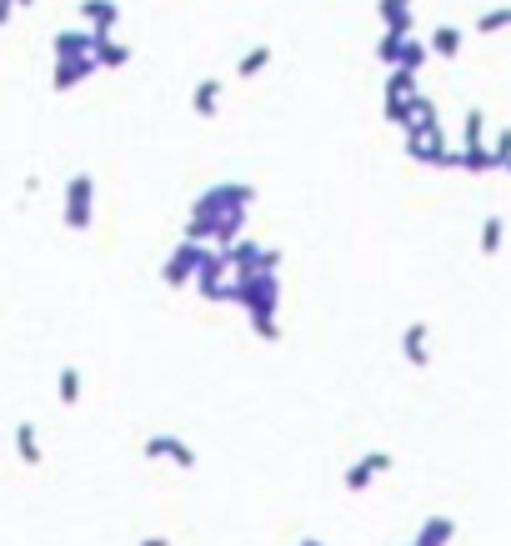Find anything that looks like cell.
Returning a JSON list of instances; mask_svg holds the SVG:
<instances>
[{
    "label": "cell",
    "instance_id": "1",
    "mask_svg": "<svg viewBox=\"0 0 511 546\" xmlns=\"http://www.w3.org/2000/svg\"><path fill=\"white\" fill-rule=\"evenodd\" d=\"M231 306H241L251 316L256 341H281L276 311H281V276H231Z\"/></svg>",
    "mask_w": 511,
    "mask_h": 546
},
{
    "label": "cell",
    "instance_id": "2",
    "mask_svg": "<svg viewBox=\"0 0 511 546\" xmlns=\"http://www.w3.org/2000/svg\"><path fill=\"white\" fill-rule=\"evenodd\" d=\"M251 201H256V186L251 181H216V186H206L191 201V216L186 221H216V216H231V211H251Z\"/></svg>",
    "mask_w": 511,
    "mask_h": 546
},
{
    "label": "cell",
    "instance_id": "3",
    "mask_svg": "<svg viewBox=\"0 0 511 546\" xmlns=\"http://www.w3.org/2000/svg\"><path fill=\"white\" fill-rule=\"evenodd\" d=\"M61 221H66L71 231H91V221H96V176H91V171H76V176L66 181Z\"/></svg>",
    "mask_w": 511,
    "mask_h": 546
},
{
    "label": "cell",
    "instance_id": "4",
    "mask_svg": "<svg viewBox=\"0 0 511 546\" xmlns=\"http://www.w3.org/2000/svg\"><path fill=\"white\" fill-rule=\"evenodd\" d=\"M191 286H196L206 301H231V271H226L221 251L201 246V261H196V276H191Z\"/></svg>",
    "mask_w": 511,
    "mask_h": 546
},
{
    "label": "cell",
    "instance_id": "5",
    "mask_svg": "<svg viewBox=\"0 0 511 546\" xmlns=\"http://www.w3.org/2000/svg\"><path fill=\"white\" fill-rule=\"evenodd\" d=\"M406 156H411V161H421V166L446 171V166H451V151H446L441 121H436V126H416V131H406Z\"/></svg>",
    "mask_w": 511,
    "mask_h": 546
},
{
    "label": "cell",
    "instance_id": "6",
    "mask_svg": "<svg viewBox=\"0 0 511 546\" xmlns=\"http://www.w3.org/2000/svg\"><path fill=\"white\" fill-rule=\"evenodd\" d=\"M451 166H461V171H471V176L506 171V166H511V161H506V136H496V141H486V146H461V151H451Z\"/></svg>",
    "mask_w": 511,
    "mask_h": 546
},
{
    "label": "cell",
    "instance_id": "7",
    "mask_svg": "<svg viewBox=\"0 0 511 546\" xmlns=\"http://www.w3.org/2000/svg\"><path fill=\"white\" fill-rule=\"evenodd\" d=\"M141 456H146V461H171V466H181V471H196V446L181 441V436H171V431L146 436V441H141Z\"/></svg>",
    "mask_w": 511,
    "mask_h": 546
},
{
    "label": "cell",
    "instance_id": "8",
    "mask_svg": "<svg viewBox=\"0 0 511 546\" xmlns=\"http://www.w3.org/2000/svg\"><path fill=\"white\" fill-rule=\"evenodd\" d=\"M196 261H201V246L176 241V246H171V256H166V266H161V281H166L171 291H186V286H191V276H196Z\"/></svg>",
    "mask_w": 511,
    "mask_h": 546
},
{
    "label": "cell",
    "instance_id": "9",
    "mask_svg": "<svg viewBox=\"0 0 511 546\" xmlns=\"http://www.w3.org/2000/svg\"><path fill=\"white\" fill-rule=\"evenodd\" d=\"M386 471H391V451H366L361 461H351V466H346L341 486H346V491H366V486H371L376 476H386Z\"/></svg>",
    "mask_w": 511,
    "mask_h": 546
},
{
    "label": "cell",
    "instance_id": "10",
    "mask_svg": "<svg viewBox=\"0 0 511 546\" xmlns=\"http://www.w3.org/2000/svg\"><path fill=\"white\" fill-rule=\"evenodd\" d=\"M96 41H101V36H91V31H81V26H76V31L66 26V31L51 36V56H56V61H86V56L96 51Z\"/></svg>",
    "mask_w": 511,
    "mask_h": 546
},
{
    "label": "cell",
    "instance_id": "11",
    "mask_svg": "<svg viewBox=\"0 0 511 546\" xmlns=\"http://www.w3.org/2000/svg\"><path fill=\"white\" fill-rule=\"evenodd\" d=\"M81 31H91V36H111L116 26H121V6L116 0H81Z\"/></svg>",
    "mask_w": 511,
    "mask_h": 546
},
{
    "label": "cell",
    "instance_id": "12",
    "mask_svg": "<svg viewBox=\"0 0 511 546\" xmlns=\"http://www.w3.org/2000/svg\"><path fill=\"white\" fill-rule=\"evenodd\" d=\"M401 351H406V366L426 371V366H431V326H426V321H406V331H401Z\"/></svg>",
    "mask_w": 511,
    "mask_h": 546
},
{
    "label": "cell",
    "instance_id": "13",
    "mask_svg": "<svg viewBox=\"0 0 511 546\" xmlns=\"http://www.w3.org/2000/svg\"><path fill=\"white\" fill-rule=\"evenodd\" d=\"M416 0H376V16L386 21V31L391 36H411L416 31Z\"/></svg>",
    "mask_w": 511,
    "mask_h": 546
},
{
    "label": "cell",
    "instance_id": "14",
    "mask_svg": "<svg viewBox=\"0 0 511 546\" xmlns=\"http://www.w3.org/2000/svg\"><path fill=\"white\" fill-rule=\"evenodd\" d=\"M86 76H96V61H91V56H86V61H56V71H51V91L66 96V91H76Z\"/></svg>",
    "mask_w": 511,
    "mask_h": 546
},
{
    "label": "cell",
    "instance_id": "15",
    "mask_svg": "<svg viewBox=\"0 0 511 546\" xmlns=\"http://www.w3.org/2000/svg\"><path fill=\"white\" fill-rule=\"evenodd\" d=\"M451 536H456V516H426L406 546H451Z\"/></svg>",
    "mask_w": 511,
    "mask_h": 546
},
{
    "label": "cell",
    "instance_id": "16",
    "mask_svg": "<svg viewBox=\"0 0 511 546\" xmlns=\"http://www.w3.org/2000/svg\"><path fill=\"white\" fill-rule=\"evenodd\" d=\"M221 91H226V81H221V76L196 81V91H191V111H196L201 121H211V116L221 111Z\"/></svg>",
    "mask_w": 511,
    "mask_h": 546
},
{
    "label": "cell",
    "instance_id": "17",
    "mask_svg": "<svg viewBox=\"0 0 511 546\" xmlns=\"http://www.w3.org/2000/svg\"><path fill=\"white\" fill-rule=\"evenodd\" d=\"M461 46H466V31H461V26H436V31H431V41H426V56L456 61V56H461Z\"/></svg>",
    "mask_w": 511,
    "mask_h": 546
},
{
    "label": "cell",
    "instance_id": "18",
    "mask_svg": "<svg viewBox=\"0 0 511 546\" xmlns=\"http://www.w3.org/2000/svg\"><path fill=\"white\" fill-rule=\"evenodd\" d=\"M91 61H96V71H121V66H131V46H126V41L101 36V41H96V51H91Z\"/></svg>",
    "mask_w": 511,
    "mask_h": 546
},
{
    "label": "cell",
    "instance_id": "19",
    "mask_svg": "<svg viewBox=\"0 0 511 546\" xmlns=\"http://www.w3.org/2000/svg\"><path fill=\"white\" fill-rule=\"evenodd\" d=\"M421 66H426V41H416V36H406V41L396 46V61H391V71H406V76H421Z\"/></svg>",
    "mask_w": 511,
    "mask_h": 546
},
{
    "label": "cell",
    "instance_id": "20",
    "mask_svg": "<svg viewBox=\"0 0 511 546\" xmlns=\"http://www.w3.org/2000/svg\"><path fill=\"white\" fill-rule=\"evenodd\" d=\"M16 456L26 466H41L46 451H41V436H36V421H16Z\"/></svg>",
    "mask_w": 511,
    "mask_h": 546
},
{
    "label": "cell",
    "instance_id": "21",
    "mask_svg": "<svg viewBox=\"0 0 511 546\" xmlns=\"http://www.w3.org/2000/svg\"><path fill=\"white\" fill-rule=\"evenodd\" d=\"M81 391H86L81 366H61V376H56V396H61V406H81Z\"/></svg>",
    "mask_w": 511,
    "mask_h": 546
},
{
    "label": "cell",
    "instance_id": "22",
    "mask_svg": "<svg viewBox=\"0 0 511 546\" xmlns=\"http://www.w3.org/2000/svg\"><path fill=\"white\" fill-rule=\"evenodd\" d=\"M461 141H466V146H486V111H481V106H471V111L461 116Z\"/></svg>",
    "mask_w": 511,
    "mask_h": 546
},
{
    "label": "cell",
    "instance_id": "23",
    "mask_svg": "<svg viewBox=\"0 0 511 546\" xmlns=\"http://www.w3.org/2000/svg\"><path fill=\"white\" fill-rule=\"evenodd\" d=\"M266 66H271V46H251V51L241 56V66H236V76H241V81H251V76H261Z\"/></svg>",
    "mask_w": 511,
    "mask_h": 546
},
{
    "label": "cell",
    "instance_id": "24",
    "mask_svg": "<svg viewBox=\"0 0 511 546\" xmlns=\"http://www.w3.org/2000/svg\"><path fill=\"white\" fill-rule=\"evenodd\" d=\"M501 236H506V221L501 216H486L481 221V256H496L501 251Z\"/></svg>",
    "mask_w": 511,
    "mask_h": 546
},
{
    "label": "cell",
    "instance_id": "25",
    "mask_svg": "<svg viewBox=\"0 0 511 546\" xmlns=\"http://www.w3.org/2000/svg\"><path fill=\"white\" fill-rule=\"evenodd\" d=\"M506 26H511V6H496V11L476 16V31H481V36H496V31H506Z\"/></svg>",
    "mask_w": 511,
    "mask_h": 546
},
{
    "label": "cell",
    "instance_id": "26",
    "mask_svg": "<svg viewBox=\"0 0 511 546\" xmlns=\"http://www.w3.org/2000/svg\"><path fill=\"white\" fill-rule=\"evenodd\" d=\"M401 41H406V36H391V31H386V36L376 41V61H381V66H391V61H396V46H401Z\"/></svg>",
    "mask_w": 511,
    "mask_h": 546
},
{
    "label": "cell",
    "instance_id": "27",
    "mask_svg": "<svg viewBox=\"0 0 511 546\" xmlns=\"http://www.w3.org/2000/svg\"><path fill=\"white\" fill-rule=\"evenodd\" d=\"M11 16H16V11L6 6V0H0V31H6V26H11Z\"/></svg>",
    "mask_w": 511,
    "mask_h": 546
},
{
    "label": "cell",
    "instance_id": "28",
    "mask_svg": "<svg viewBox=\"0 0 511 546\" xmlns=\"http://www.w3.org/2000/svg\"><path fill=\"white\" fill-rule=\"evenodd\" d=\"M136 546H171V536H146V541H136Z\"/></svg>",
    "mask_w": 511,
    "mask_h": 546
},
{
    "label": "cell",
    "instance_id": "29",
    "mask_svg": "<svg viewBox=\"0 0 511 546\" xmlns=\"http://www.w3.org/2000/svg\"><path fill=\"white\" fill-rule=\"evenodd\" d=\"M6 6H11V11H31V6H36V0H6Z\"/></svg>",
    "mask_w": 511,
    "mask_h": 546
},
{
    "label": "cell",
    "instance_id": "30",
    "mask_svg": "<svg viewBox=\"0 0 511 546\" xmlns=\"http://www.w3.org/2000/svg\"><path fill=\"white\" fill-rule=\"evenodd\" d=\"M296 546H326V541H316V536H306V541H296Z\"/></svg>",
    "mask_w": 511,
    "mask_h": 546
}]
</instances>
